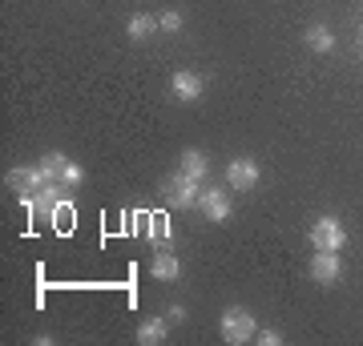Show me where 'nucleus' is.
Segmentation results:
<instances>
[{"label": "nucleus", "mask_w": 363, "mask_h": 346, "mask_svg": "<svg viewBox=\"0 0 363 346\" xmlns=\"http://www.w3.org/2000/svg\"><path fill=\"white\" fill-rule=\"evenodd\" d=\"M359 52H363V37H359Z\"/></svg>", "instance_id": "20"}, {"label": "nucleus", "mask_w": 363, "mask_h": 346, "mask_svg": "<svg viewBox=\"0 0 363 346\" xmlns=\"http://www.w3.org/2000/svg\"><path fill=\"white\" fill-rule=\"evenodd\" d=\"M303 40H307V49H315V52H331L335 49V33L327 25H311L307 33H303Z\"/></svg>", "instance_id": "14"}, {"label": "nucleus", "mask_w": 363, "mask_h": 346, "mask_svg": "<svg viewBox=\"0 0 363 346\" xmlns=\"http://www.w3.org/2000/svg\"><path fill=\"white\" fill-rule=\"evenodd\" d=\"M198 209H202L210 221H226V218H230V193L218 190V185H214V190H202V197H198Z\"/></svg>", "instance_id": "9"}, {"label": "nucleus", "mask_w": 363, "mask_h": 346, "mask_svg": "<svg viewBox=\"0 0 363 346\" xmlns=\"http://www.w3.org/2000/svg\"><path fill=\"white\" fill-rule=\"evenodd\" d=\"M49 226H52V230H61V233H69L73 226H77V209H73V202H69V197H61V202L52 205Z\"/></svg>", "instance_id": "13"}, {"label": "nucleus", "mask_w": 363, "mask_h": 346, "mask_svg": "<svg viewBox=\"0 0 363 346\" xmlns=\"http://www.w3.org/2000/svg\"><path fill=\"white\" fill-rule=\"evenodd\" d=\"M169 93H174L182 105H190L206 93V81H202V73H194V69H178V73L169 77Z\"/></svg>", "instance_id": "7"}, {"label": "nucleus", "mask_w": 363, "mask_h": 346, "mask_svg": "<svg viewBox=\"0 0 363 346\" xmlns=\"http://www.w3.org/2000/svg\"><path fill=\"white\" fill-rule=\"evenodd\" d=\"M154 28H157V16H150V13H133L130 21H125V33H130L133 40H145Z\"/></svg>", "instance_id": "15"}, {"label": "nucleus", "mask_w": 363, "mask_h": 346, "mask_svg": "<svg viewBox=\"0 0 363 346\" xmlns=\"http://www.w3.org/2000/svg\"><path fill=\"white\" fill-rule=\"evenodd\" d=\"M150 274H154L157 282H178V278H182V262L174 258V250H169V246L154 254V262H150Z\"/></svg>", "instance_id": "11"}, {"label": "nucleus", "mask_w": 363, "mask_h": 346, "mask_svg": "<svg viewBox=\"0 0 363 346\" xmlns=\"http://www.w3.org/2000/svg\"><path fill=\"white\" fill-rule=\"evenodd\" d=\"M315 250H343L347 246V230H343V221L335 214H323V218L311 221V230H307Z\"/></svg>", "instance_id": "3"}, {"label": "nucleus", "mask_w": 363, "mask_h": 346, "mask_svg": "<svg viewBox=\"0 0 363 346\" xmlns=\"http://www.w3.org/2000/svg\"><path fill=\"white\" fill-rule=\"evenodd\" d=\"M218 334H222L226 346H242L259 334V318H255L247 306H226L218 314Z\"/></svg>", "instance_id": "1"}, {"label": "nucleus", "mask_w": 363, "mask_h": 346, "mask_svg": "<svg viewBox=\"0 0 363 346\" xmlns=\"http://www.w3.org/2000/svg\"><path fill=\"white\" fill-rule=\"evenodd\" d=\"M255 338H259L262 346H279V342H283V330H274V326H267V330H259Z\"/></svg>", "instance_id": "18"}, {"label": "nucleus", "mask_w": 363, "mask_h": 346, "mask_svg": "<svg viewBox=\"0 0 363 346\" xmlns=\"http://www.w3.org/2000/svg\"><path fill=\"white\" fill-rule=\"evenodd\" d=\"M37 166L45 169V178L57 181V185H65V190H77L81 181H85V169H81L69 154H61V149H49V154L37 161Z\"/></svg>", "instance_id": "2"}, {"label": "nucleus", "mask_w": 363, "mask_h": 346, "mask_svg": "<svg viewBox=\"0 0 363 346\" xmlns=\"http://www.w3.org/2000/svg\"><path fill=\"white\" fill-rule=\"evenodd\" d=\"M182 25H186V16H182L178 8H166V13L157 16V28H162V33H182Z\"/></svg>", "instance_id": "17"}, {"label": "nucleus", "mask_w": 363, "mask_h": 346, "mask_svg": "<svg viewBox=\"0 0 363 346\" xmlns=\"http://www.w3.org/2000/svg\"><path fill=\"white\" fill-rule=\"evenodd\" d=\"M150 238H154L157 250H166V246H174V226L166 218H150Z\"/></svg>", "instance_id": "16"}, {"label": "nucleus", "mask_w": 363, "mask_h": 346, "mask_svg": "<svg viewBox=\"0 0 363 346\" xmlns=\"http://www.w3.org/2000/svg\"><path fill=\"white\" fill-rule=\"evenodd\" d=\"M9 185H13L16 193H21V202H33L45 185H49V178H45V169L40 166H21V169H9Z\"/></svg>", "instance_id": "5"}, {"label": "nucleus", "mask_w": 363, "mask_h": 346, "mask_svg": "<svg viewBox=\"0 0 363 346\" xmlns=\"http://www.w3.org/2000/svg\"><path fill=\"white\" fill-rule=\"evenodd\" d=\"M169 322H186V306H178V302H174V306H169V314H166Z\"/></svg>", "instance_id": "19"}, {"label": "nucleus", "mask_w": 363, "mask_h": 346, "mask_svg": "<svg viewBox=\"0 0 363 346\" xmlns=\"http://www.w3.org/2000/svg\"><path fill=\"white\" fill-rule=\"evenodd\" d=\"M198 197H202V181H194L190 173H174V178L166 181V202L174 205V209H194Z\"/></svg>", "instance_id": "4"}, {"label": "nucleus", "mask_w": 363, "mask_h": 346, "mask_svg": "<svg viewBox=\"0 0 363 346\" xmlns=\"http://www.w3.org/2000/svg\"><path fill=\"white\" fill-rule=\"evenodd\" d=\"M226 181H230L234 190H255V185L262 181V166H259L250 154L234 157L230 166H226Z\"/></svg>", "instance_id": "6"}, {"label": "nucleus", "mask_w": 363, "mask_h": 346, "mask_svg": "<svg viewBox=\"0 0 363 346\" xmlns=\"http://www.w3.org/2000/svg\"><path fill=\"white\" fill-rule=\"evenodd\" d=\"M169 326L174 322L169 318H162V314H154V318H145V322H138V346H157V342H166L169 338Z\"/></svg>", "instance_id": "10"}, {"label": "nucleus", "mask_w": 363, "mask_h": 346, "mask_svg": "<svg viewBox=\"0 0 363 346\" xmlns=\"http://www.w3.org/2000/svg\"><path fill=\"white\" fill-rule=\"evenodd\" d=\"M178 161H182L178 169H182V173H190L194 181H202L210 173V161H206V154H202V149H182Z\"/></svg>", "instance_id": "12"}, {"label": "nucleus", "mask_w": 363, "mask_h": 346, "mask_svg": "<svg viewBox=\"0 0 363 346\" xmlns=\"http://www.w3.org/2000/svg\"><path fill=\"white\" fill-rule=\"evenodd\" d=\"M339 274H343V262H339V250H315L311 258V278L319 286H335Z\"/></svg>", "instance_id": "8"}]
</instances>
